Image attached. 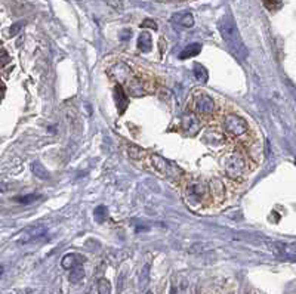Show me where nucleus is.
<instances>
[{
	"mask_svg": "<svg viewBox=\"0 0 296 294\" xmlns=\"http://www.w3.org/2000/svg\"><path fill=\"white\" fill-rule=\"evenodd\" d=\"M218 28H219V33L222 35V39L227 43L230 52L240 61L246 59L247 58V49L241 40V35L239 33V28L233 19L231 15H224L219 22H218Z\"/></svg>",
	"mask_w": 296,
	"mask_h": 294,
	"instance_id": "1",
	"label": "nucleus"
},
{
	"mask_svg": "<svg viewBox=\"0 0 296 294\" xmlns=\"http://www.w3.org/2000/svg\"><path fill=\"white\" fill-rule=\"evenodd\" d=\"M207 183L203 180H190L184 188V198L191 207H197L203 203L207 194Z\"/></svg>",
	"mask_w": 296,
	"mask_h": 294,
	"instance_id": "2",
	"label": "nucleus"
},
{
	"mask_svg": "<svg viewBox=\"0 0 296 294\" xmlns=\"http://www.w3.org/2000/svg\"><path fill=\"white\" fill-rule=\"evenodd\" d=\"M222 166L227 176L234 180L241 179L246 172V161L239 153H228L222 160Z\"/></svg>",
	"mask_w": 296,
	"mask_h": 294,
	"instance_id": "3",
	"label": "nucleus"
},
{
	"mask_svg": "<svg viewBox=\"0 0 296 294\" xmlns=\"http://www.w3.org/2000/svg\"><path fill=\"white\" fill-rule=\"evenodd\" d=\"M224 130L227 135L233 138H243L249 132V126L244 119L236 116V114H228L224 120Z\"/></svg>",
	"mask_w": 296,
	"mask_h": 294,
	"instance_id": "4",
	"label": "nucleus"
},
{
	"mask_svg": "<svg viewBox=\"0 0 296 294\" xmlns=\"http://www.w3.org/2000/svg\"><path fill=\"white\" fill-rule=\"evenodd\" d=\"M268 247L271 250V253L278 257L281 260H290L295 262L296 257V247L293 242H280V241H274V242H268Z\"/></svg>",
	"mask_w": 296,
	"mask_h": 294,
	"instance_id": "5",
	"label": "nucleus"
},
{
	"mask_svg": "<svg viewBox=\"0 0 296 294\" xmlns=\"http://www.w3.org/2000/svg\"><path fill=\"white\" fill-rule=\"evenodd\" d=\"M193 109L200 116H209L215 111V101L206 93H197L193 99Z\"/></svg>",
	"mask_w": 296,
	"mask_h": 294,
	"instance_id": "6",
	"label": "nucleus"
},
{
	"mask_svg": "<svg viewBox=\"0 0 296 294\" xmlns=\"http://www.w3.org/2000/svg\"><path fill=\"white\" fill-rule=\"evenodd\" d=\"M108 74L114 82L122 85V83H126L129 80V77L132 76V69L125 62H116L113 67L108 69Z\"/></svg>",
	"mask_w": 296,
	"mask_h": 294,
	"instance_id": "7",
	"label": "nucleus"
},
{
	"mask_svg": "<svg viewBox=\"0 0 296 294\" xmlns=\"http://www.w3.org/2000/svg\"><path fill=\"white\" fill-rule=\"evenodd\" d=\"M45 234H46V228L45 226H31V228L25 229L21 234L18 242L19 244H28V242H33V241H37L39 238H42Z\"/></svg>",
	"mask_w": 296,
	"mask_h": 294,
	"instance_id": "8",
	"label": "nucleus"
},
{
	"mask_svg": "<svg viewBox=\"0 0 296 294\" xmlns=\"http://www.w3.org/2000/svg\"><path fill=\"white\" fill-rule=\"evenodd\" d=\"M182 129L188 135H196L200 130V120L194 114H187L182 117Z\"/></svg>",
	"mask_w": 296,
	"mask_h": 294,
	"instance_id": "9",
	"label": "nucleus"
},
{
	"mask_svg": "<svg viewBox=\"0 0 296 294\" xmlns=\"http://www.w3.org/2000/svg\"><path fill=\"white\" fill-rule=\"evenodd\" d=\"M126 83H128V92H129L130 96H135V98L144 96L145 87H144V83H142V80L139 77L130 76Z\"/></svg>",
	"mask_w": 296,
	"mask_h": 294,
	"instance_id": "10",
	"label": "nucleus"
},
{
	"mask_svg": "<svg viewBox=\"0 0 296 294\" xmlns=\"http://www.w3.org/2000/svg\"><path fill=\"white\" fill-rule=\"evenodd\" d=\"M151 163L154 166V169L165 174V176H173V167H170V163H167L165 158H162L160 156H151Z\"/></svg>",
	"mask_w": 296,
	"mask_h": 294,
	"instance_id": "11",
	"label": "nucleus"
},
{
	"mask_svg": "<svg viewBox=\"0 0 296 294\" xmlns=\"http://www.w3.org/2000/svg\"><path fill=\"white\" fill-rule=\"evenodd\" d=\"M172 22L185 27V28H191L194 25V17L190 12H182V14H175L172 17Z\"/></svg>",
	"mask_w": 296,
	"mask_h": 294,
	"instance_id": "12",
	"label": "nucleus"
},
{
	"mask_svg": "<svg viewBox=\"0 0 296 294\" xmlns=\"http://www.w3.org/2000/svg\"><path fill=\"white\" fill-rule=\"evenodd\" d=\"M114 96H116V104H117V108H119V113L123 114L125 109L128 106V96L125 95V90L120 85L116 86L114 89Z\"/></svg>",
	"mask_w": 296,
	"mask_h": 294,
	"instance_id": "13",
	"label": "nucleus"
},
{
	"mask_svg": "<svg viewBox=\"0 0 296 294\" xmlns=\"http://www.w3.org/2000/svg\"><path fill=\"white\" fill-rule=\"evenodd\" d=\"M153 48V40H151V35L148 34L147 31L141 33L139 37H138V49L141 52H150Z\"/></svg>",
	"mask_w": 296,
	"mask_h": 294,
	"instance_id": "14",
	"label": "nucleus"
},
{
	"mask_svg": "<svg viewBox=\"0 0 296 294\" xmlns=\"http://www.w3.org/2000/svg\"><path fill=\"white\" fill-rule=\"evenodd\" d=\"M61 265H62L64 269H73V268H76V266L82 265V262H80V257H79L77 254L70 253V254H65V256L62 257Z\"/></svg>",
	"mask_w": 296,
	"mask_h": 294,
	"instance_id": "15",
	"label": "nucleus"
},
{
	"mask_svg": "<svg viewBox=\"0 0 296 294\" xmlns=\"http://www.w3.org/2000/svg\"><path fill=\"white\" fill-rule=\"evenodd\" d=\"M202 51V45L199 43H193V45H188L185 48L181 53H179V59H188V58H193V56H197Z\"/></svg>",
	"mask_w": 296,
	"mask_h": 294,
	"instance_id": "16",
	"label": "nucleus"
},
{
	"mask_svg": "<svg viewBox=\"0 0 296 294\" xmlns=\"http://www.w3.org/2000/svg\"><path fill=\"white\" fill-rule=\"evenodd\" d=\"M31 170H33V173H34V176H37V179H42V180H48L51 176H49V173H48V170L42 166V163H39V161H34L33 164H31Z\"/></svg>",
	"mask_w": 296,
	"mask_h": 294,
	"instance_id": "17",
	"label": "nucleus"
},
{
	"mask_svg": "<svg viewBox=\"0 0 296 294\" xmlns=\"http://www.w3.org/2000/svg\"><path fill=\"white\" fill-rule=\"evenodd\" d=\"M83 277H85V269L82 268V265H79V266H76V268L71 269L70 281L76 284V282H80V281L83 279Z\"/></svg>",
	"mask_w": 296,
	"mask_h": 294,
	"instance_id": "18",
	"label": "nucleus"
},
{
	"mask_svg": "<svg viewBox=\"0 0 296 294\" xmlns=\"http://www.w3.org/2000/svg\"><path fill=\"white\" fill-rule=\"evenodd\" d=\"M194 76H196V79H197L200 83H206V82H207V71H206V68H204L203 65H200V64H196V65H194Z\"/></svg>",
	"mask_w": 296,
	"mask_h": 294,
	"instance_id": "19",
	"label": "nucleus"
},
{
	"mask_svg": "<svg viewBox=\"0 0 296 294\" xmlns=\"http://www.w3.org/2000/svg\"><path fill=\"white\" fill-rule=\"evenodd\" d=\"M98 294H111V284L108 279L101 278L98 281Z\"/></svg>",
	"mask_w": 296,
	"mask_h": 294,
	"instance_id": "20",
	"label": "nucleus"
},
{
	"mask_svg": "<svg viewBox=\"0 0 296 294\" xmlns=\"http://www.w3.org/2000/svg\"><path fill=\"white\" fill-rule=\"evenodd\" d=\"M107 217H108V211H107V208L104 206H99V207L95 208V220H96V222L102 224L107 220Z\"/></svg>",
	"mask_w": 296,
	"mask_h": 294,
	"instance_id": "21",
	"label": "nucleus"
},
{
	"mask_svg": "<svg viewBox=\"0 0 296 294\" xmlns=\"http://www.w3.org/2000/svg\"><path fill=\"white\" fill-rule=\"evenodd\" d=\"M37 200H40V195H37V194H30V195H24V197L17 198V201L19 204H33V203H37Z\"/></svg>",
	"mask_w": 296,
	"mask_h": 294,
	"instance_id": "22",
	"label": "nucleus"
},
{
	"mask_svg": "<svg viewBox=\"0 0 296 294\" xmlns=\"http://www.w3.org/2000/svg\"><path fill=\"white\" fill-rule=\"evenodd\" d=\"M128 153H129V156H130L132 158H136V160H138V158H142V157L145 156V151L141 150V148H138V146H135V145L129 146Z\"/></svg>",
	"mask_w": 296,
	"mask_h": 294,
	"instance_id": "23",
	"label": "nucleus"
},
{
	"mask_svg": "<svg viewBox=\"0 0 296 294\" xmlns=\"http://www.w3.org/2000/svg\"><path fill=\"white\" fill-rule=\"evenodd\" d=\"M21 28H22V24H21V22H17V24H14V25L9 28V34H11V35H17V34L21 31Z\"/></svg>",
	"mask_w": 296,
	"mask_h": 294,
	"instance_id": "24",
	"label": "nucleus"
},
{
	"mask_svg": "<svg viewBox=\"0 0 296 294\" xmlns=\"http://www.w3.org/2000/svg\"><path fill=\"white\" fill-rule=\"evenodd\" d=\"M141 27L144 28V27H151L153 30H157V24L154 22V21H151V19H145L142 24H141Z\"/></svg>",
	"mask_w": 296,
	"mask_h": 294,
	"instance_id": "25",
	"label": "nucleus"
},
{
	"mask_svg": "<svg viewBox=\"0 0 296 294\" xmlns=\"http://www.w3.org/2000/svg\"><path fill=\"white\" fill-rule=\"evenodd\" d=\"M122 2L123 0H108V3L116 9H122Z\"/></svg>",
	"mask_w": 296,
	"mask_h": 294,
	"instance_id": "26",
	"label": "nucleus"
},
{
	"mask_svg": "<svg viewBox=\"0 0 296 294\" xmlns=\"http://www.w3.org/2000/svg\"><path fill=\"white\" fill-rule=\"evenodd\" d=\"M6 185H5V183H2V182H0V192H6Z\"/></svg>",
	"mask_w": 296,
	"mask_h": 294,
	"instance_id": "27",
	"label": "nucleus"
},
{
	"mask_svg": "<svg viewBox=\"0 0 296 294\" xmlns=\"http://www.w3.org/2000/svg\"><path fill=\"white\" fill-rule=\"evenodd\" d=\"M170 294H178V290H176V287H172V288H170Z\"/></svg>",
	"mask_w": 296,
	"mask_h": 294,
	"instance_id": "28",
	"label": "nucleus"
},
{
	"mask_svg": "<svg viewBox=\"0 0 296 294\" xmlns=\"http://www.w3.org/2000/svg\"><path fill=\"white\" fill-rule=\"evenodd\" d=\"M3 272H5V269H3V266H0V278H2V275H3Z\"/></svg>",
	"mask_w": 296,
	"mask_h": 294,
	"instance_id": "29",
	"label": "nucleus"
},
{
	"mask_svg": "<svg viewBox=\"0 0 296 294\" xmlns=\"http://www.w3.org/2000/svg\"><path fill=\"white\" fill-rule=\"evenodd\" d=\"M147 294H153V293H151V291H148V293H147Z\"/></svg>",
	"mask_w": 296,
	"mask_h": 294,
	"instance_id": "30",
	"label": "nucleus"
}]
</instances>
